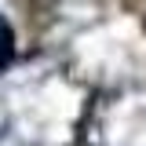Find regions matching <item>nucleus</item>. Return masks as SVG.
Segmentation results:
<instances>
[{"label": "nucleus", "instance_id": "f257e3e1", "mask_svg": "<svg viewBox=\"0 0 146 146\" xmlns=\"http://www.w3.org/2000/svg\"><path fill=\"white\" fill-rule=\"evenodd\" d=\"M11 58H15V33H11L7 18L0 15V70H7Z\"/></svg>", "mask_w": 146, "mask_h": 146}]
</instances>
